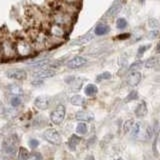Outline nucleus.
Wrapping results in <instances>:
<instances>
[{
  "instance_id": "obj_31",
  "label": "nucleus",
  "mask_w": 160,
  "mask_h": 160,
  "mask_svg": "<svg viewBox=\"0 0 160 160\" xmlns=\"http://www.w3.org/2000/svg\"><path fill=\"white\" fill-rule=\"evenodd\" d=\"M88 159H89V160H94V157H93V156H89Z\"/></svg>"
},
{
  "instance_id": "obj_1",
  "label": "nucleus",
  "mask_w": 160,
  "mask_h": 160,
  "mask_svg": "<svg viewBox=\"0 0 160 160\" xmlns=\"http://www.w3.org/2000/svg\"><path fill=\"white\" fill-rule=\"evenodd\" d=\"M65 113H66V108L64 105L59 104L50 114V120L54 124H60L64 120Z\"/></svg>"
},
{
  "instance_id": "obj_22",
  "label": "nucleus",
  "mask_w": 160,
  "mask_h": 160,
  "mask_svg": "<svg viewBox=\"0 0 160 160\" xmlns=\"http://www.w3.org/2000/svg\"><path fill=\"white\" fill-rule=\"evenodd\" d=\"M10 91H11L13 94H15V96H17L18 94H21L22 93V89L20 88L19 86H17V85H11L10 86Z\"/></svg>"
},
{
  "instance_id": "obj_11",
  "label": "nucleus",
  "mask_w": 160,
  "mask_h": 160,
  "mask_svg": "<svg viewBox=\"0 0 160 160\" xmlns=\"http://www.w3.org/2000/svg\"><path fill=\"white\" fill-rule=\"evenodd\" d=\"M110 27L108 26L107 24L105 23H99L96 27H95V34L98 35V36H101V35H105L109 32Z\"/></svg>"
},
{
  "instance_id": "obj_8",
  "label": "nucleus",
  "mask_w": 160,
  "mask_h": 160,
  "mask_svg": "<svg viewBox=\"0 0 160 160\" xmlns=\"http://www.w3.org/2000/svg\"><path fill=\"white\" fill-rule=\"evenodd\" d=\"M141 80V73L139 71H133L129 72V75L127 77V82L130 86H136Z\"/></svg>"
},
{
  "instance_id": "obj_30",
  "label": "nucleus",
  "mask_w": 160,
  "mask_h": 160,
  "mask_svg": "<svg viewBox=\"0 0 160 160\" xmlns=\"http://www.w3.org/2000/svg\"><path fill=\"white\" fill-rule=\"evenodd\" d=\"M156 52H157V53H160V41L158 42L157 46H156Z\"/></svg>"
},
{
  "instance_id": "obj_17",
  "label": "nucleus",
  "mask_w": 160,
  "mask_h": 160,
  "mask_svg": "<svg viewBox=\"0 0 160 160\" xmlns=\"http://www.w3.org/2000/svg\"><path fill=\"white\" fill-rule=\"evenodd\" d=\"M28 157H29L28 150L24 147H20L18 152V160H28Z\"/></svg>"
},
{
  "instance_id": "obj_32",
  "label": "nucleus",
  "mask_w": 160,
  "mask_h": 160,
  "mask_svg": "<svg viewBox=\"0 0 160 160\" xmlns=\"http://www.w3.org/2000/svg\"><path fill=\"white\" fill-rule=\"evenodd\" d=\"M116 160H123V159H121V158H119V159H116Z\"/></svg>"
},
{
  "instance_id": "obj_29",
  "label": "nucleus",
  "mask_w": 160,
  "mask_h": 160,
  "mask_svg": "<svg viewBox=\"0 0 160 160\" xmlns=\"http://www.w3.org/2000/svg\"><path fill=\"white\" fill-rule=\"evenodd\" d=\"M33 157H34V160H41V158H42L41 154H39V153H34Z\"/></svg>"
},
{
  "instance_id": "obj_14",
  "label": "nucleus",
  "mask_w": 160,
  "mask_h": 160,
  "mask_svg": "<svg viewBox=\"0 0 160 160\" xmlns=\"http://www.w3.org/2000/svg\"><path fill=\"white\" fill-rule=\"evenodd\" d=\"M70 102L73 105H76V106H83L85 104V99L81 95H73V96L70 98Z\"/></svg>"
},
{
  "instance_id": "obj_12",
  "label": "nucleus",
  "mask_w": 160,
  "mask_h": 160,
  "mask_svg": "<svg viewBox=\"0 0 160 160\" xmlns=\"http://www.w3.org/2000/svg\"><path fill=\"white\" fill-rule=\"evenodd\" d=\"M80 140H81V137L77 136L76 134H72L71 136H70V138L68 139V146L70 149L74 150L75 148H76V146L78 145V143L80 142Z\"/></svg>"
},
{
  "instance_id": "obj_2",
  "label": "nucleus",
  "mask_w": 160,
  "mask_h": 160,
  "mask_svg": "<svg viewBox=\"0 0 160 160\" xmlns=\"http://www.w3.org/2000/svg\"><path fill=\"white\" fill-rule=\"evenodd\" d=\"M43 138L47 142L54 145H59L61 143V136H60L59 132L53 128H48L47 130H45L43 132Z\"/></svg>"
},
{
  "instance_id": "obj_20",
  "label": "nucleus",
  "mask_w": 160,
  "mask_h": 160,
  "mask_svg": "<svg viewBox=\"0 0 160 160\" xmlns=\"http://www.w3.org/2000/svg\"><path fill=\"white\" fill-rule=\"evenodd\" d=\"M116 26L118 29H124L127 26V21L124 18H118L116 21Z\"/></svg>"
},
{
  "instance_id": "obj_10",
  "label": "nucleus",
  "mask_w": 160,
  "mask_h": 160,
  "mask_svg": "<svg viewBox=\"0 0 160 160\" xmlns=\"http://www.w3.org/2000/svg\"><path fill=\"white\" fill-rule=\"evenodd\" d=\"M148 112V109H147V105L144 101L140 102L138 104V106L135 109V114H136V116L138 117H142V116H145V115L147 114Z\"/></svg>"
},
{
  "instance_id": "obj_21",
  "label": "nucleus",
  "mask_w": 160,
  "mask_h": 160,
  "mask_svg": "<svg viewBox=\"0 0 160 160\" xmlns=\"http://www.w3.org/2000/svg\"><path fill=\"white\" fill-rule=\"evenodd\" d=\"M111 78V73L108 72V71H105V72H102L101 74H99L97 76V81H102V80H106V79H109Z\"/></svg>"
},
{
  "instance_id": "obj_5",
  "label": "nucleus",
  "mask_w": 160,
  "mask_h": 160,
  "mask_svg": "<svg viewBox=\"0 0 160 160\" xmlns=\"http://www.w3.org/2000/svg\"><path fill=\"white\" fill-rule=\"evenodd\" d=\"M146 133V128L144 130V126L142 122L140 121H136L133 125H132V128H131V136L133 137H138L140 135H144Z\"/></svg>"
},
{
  "instance_id": "obj_3",
  "label": "nucleus",
  "mask_w": 160,
  "mask_h": 160,
  "mask_svg": "<svg viewBox=\"0 0 160 160\" xmlns=\"http://www.w3.org/2000/svg\"><path fill=\"white\" fill-rule=\"evenodd\" d=\"M6 75L9 78L15 80H23L27 76L26 72L22 69H10L7 71Z\"/></svg>"
},
{
  "instance_id": "obj_19",
  "label": "nucleus",
  "mask_w": 160,
  "mask_h": 160,
  "mask_svg": "<svg viewBox=\"0 0 160 160\" xmlns=\"http://www.w3.org/2000/svg\"><path fill=\"white\" fill-rule=\"evenodd\" d=\"M143 62L142 61H136L131 64V66L129 67V72H133V71H138V70L142 67Z\"/></svg>"
},
{
  "instance_id": "obj_6",
  "label": "nucleus",
  "mask_w": 160,
  "mask_h": 160,
  "mask_svg": "<svg viewBox=\"0 0 160 160\" xmlns=\"http://www.w3.org/2000/svg\"><path fill=\"white\" fill-rule=\"evenodd\" d=\"M34 104L38 109L45 110V109H47L49 107L50 98L48 96H38L36 99H35Z\"/></svg>"
},
{
  "instance_id": "obj_23",
  "label": "nucleus",
  "mask_w": 160,
  "mask_h": 160,
  "mask_svg": "<svg viewBox=\"0 0 160 160\" xmlns=\"http://www.w3.org/2000/svg\"><path fill=\"white\" fill-rule=\"evenodd\" d=\"M137 98H138V93L135 91V90H133V91H131L127 95V97H126V99H125V101H131V100L137 99Z\"/></svg>"
},
{
  "instance_id": "obj_13",
  "label": "nucleus",
  "mask_w": 160,
  "mask_h": 160,
  "mask_svg": "<svg viewBox=\"0 0 160 160\" xmlns=\"http://www.w3.org/2000/svg\"><path fill=\"white\" fill-rule=\"evenodd\" d=\"M144 64H145V66L148 68H155L157 66H160V58L159 57H151L148 60H146V62Z\"/></svg>"
},
{
  "instance_id": "obj_9",
  "label": "nucleus",
  "mask_w": 160,
  "mask_h": 160,
  "mask_svg": "<svg viewBox=\"0 0 160 160\" xmlns=\"http://www.w3.org/2000/svg\"><path fill=\"white\" fill-rule=\"evenodd\" d=\"M77 120H83V121H88V122H91L94 120V115L91 112H88V111H77L76 115H75Z\"/></svg>"
},
{
  "instance_id": "obj_7",
  "label": "nucleus",
  "mask_w": 160,
  "mask_h": 160,
  "mask_svg": "<svg viewBox=\"0 0 160 160\" xmlns=\"http://www.w3.org/2000/svg\"><path fill=\"white\" fill-rule=\"evenodd\" d=\"M35 77L40 78V79H44V78H50L53 77L54 75H56V70H54L52 68H48V69H41L39 71L35 72L34 74Z\"/></svg>"
},
{
  "instance_id": "obj_27",
  "label": "nucleus",
  "mask_w": 160,
  "mask_h": 160,
  "mask_svg": "<svg viewBox=\"0 0 160 160\" xmlns=\"http://www.w3.org/2000/svg\"><path fill=\"white\" fill-rule=\"evenodd\" d=\"M158 25H159V22L157 21L156 19H154V18H150L149 19V21H148V26L149 27L154 28V27H157Z\"/></svg>"
},
{
  "instance_id": "obj_25",
  "label": "nucleus",
  "mask_w": 160,
  "mask_h": 160,
  "mask_svg": "<svg viewBox=\"0 0 160 160\" xmlns=\"http://www.w3.org/2000/svg\"><path fill=\"white\" fill-rule=\"evenodd\" d=\"M159 30H152V31H150L147 35V38L150 39V40H153L155 38H157L159 36Z\"/></svg>"
},
{
  "instance_id": "obj_24",
  "label": "nucleus",
  "mask_w": 160,
  "mask_h": 160,
  "mask_svg": "<svg viewBox=\"0 0 160 160\" xmlns=\"http://www.w3.org/2000/svg\"><path fill=\"white\" fill-rule=\"evenodd\" d=\"M10 103H11L13 107H17L21 104V100H20V98L18 96H13L11 98V100H10Z\"/></svg>"
},
{
  "instance_id": "obj_18",
  "label": "nucleus",
  "mask_w": 160,
  "mask_h": 160,
  "mask_svg": "<svg viewBox=\"0 0 160 160\" xmlns=\"http://www.w3.org/2000/svg\"><path fill=\"white\" fill-rule=\"evenodd\" d=\"M76 131L77 133H79L80 135H83L87 132V125L83 123V122H80L77 124V126H76Z\"/></svg>"
},
{
  "instance_id": "obj_4",
  "label": "nucleus",
  "mask_w": 160,
  "mask_h": 160,
  "mask_svg": "<svg viewBox=\"0 0 160 160\" xmlns=\"http://www.w3.org/2000/svg\"><path fill=\"white\" fill-rule=\"evenodd\" d=\"M86 63V59L82 56H76L72 58L71 60H69L67 62V67L70 69H76L83 66V65Z\"/></svg>"
},
{
  "instance_id": "obj_16",
  "label": "nucleus",
  "mask_w": 160,
  "mask_h": 160,
  "mask_svg": "<svg viewBox=\"0 0 160 160\" xmlns=\"http://www.w3.org/2000/svg\"><path fill=\"white\" fill-rule=\"evenodd\" d=\"M120 10H121V5L119 3H115L109 8V10L107 11V15H109V16H114V15H116L120 12Z\"/></svg>"
},
{
  "instance_id": "obj_15",
  "label": "nucleus",
  "mask_w": 160,
  "mask_h": 160,
  "mask_svg": "<svg viewBox=\"0 0 160 160\" xmlns=\"http://www.w3.org/2000/svg\"><path fill=\"white\" fill-rule=\"evenodd\" d=\"M85 94L88 95V96H93L95 95L97 92H98V88L96 85L94 84H88L86 87H85Z\"/></svg>"
},
{
  "instance_id": "obj_28",
  "label": "nucleus",
  "mask_w": 160,
  "mask_h": 160,
  "mask_svg": "<svg viewBox=\"0 0 160 160\" xmlns=\"http://www.w3.org/2000/svg\"><path fill=\"white\" fill-rule=\"evenodd\" d=\"M148 47H150V45H144V46H140L138 49V54H142L143 52H145L148 49Z\"/></svg>"
},
{
  "instance_id": "obj_26",
  "label": "nucleus",
  "mask_w": 160,
  "mask_h": 160,
  "mask_svg": "<svg viewBox=\"0 0 160 160\" xmlns=\"http://www.w3.org/2000/svg\"><path fill=\"white\" fill-rule=\"evenodd\" d=\"M28 143H29V146L31 147L32 149L37 148V147H38V145H39V141H38V140H36V139H34V138L30 139Z\"/></svg>"
}]
</instances>
